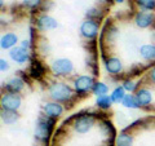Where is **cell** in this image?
<instances>
[{
  "mask_svg": "<svg viewBox=\"0 0 155 146\" xmlns=\"http://www.w3.org/2000/svg\"><path fill=\"white\" fill-rule=\"evenodd\" d=\"M56 124V119L51 118L45 114H41L38 116L36 123H35V131H34V136L35 138L41 144H48L51 136L53 133V128Z\"/></svg>",
  "mask_w": 155,
  "mask_h": 146,
  "instance_id": "1",
  "label": "cell"
},
{
  "mask_svg": "<svg viewBox=\"0 0 155 146\" xmlns=\"http://www.w3.org/2000/svg\"><path fill=\"white\" fill-rule=\"evenodd\" d=\"M48 93H49L52 101L60 102V104H67L74 98L75 89H72L70 85H67L62 81H54L49 85Z\"/></svg>",
  "mask_w": 155,
  "mask_h": 146,
  "instance_id": "2",
  "label": "cell"
},
{
  "mask_svg": "<svg viewBox=\"0 0 155 146\" xmlns=\"http://www.w3.org/2000/svg\"><path fill=\"white\" fill-rule=\"evenodd\" d=\"M96 123V116L94 114H80L76 115L74 119V123H72V127L74 131L79 134H85L92 131V128L94 127Z\"/></svg>",
  "mask_w": 155,
  "mask_h": 146,
  "instance_id": "3",
  "label": "cell"
},
{
  "mask_svg": "<svg viewBox=\"0 0 155 146\" xmlns=\"http://www.w3.org/2000/svg\"><path fill=\"white\" fill-rule=\"evenodd\" d=\"M51 70L57 76H67L74 71V64H72V61L70 58L61 57L52 62Z\"/></svg>",
  "mask_w": 155,
  "mask_h": 146,
  "instance_id": "4",
  "label": "cell"
},
{
  "mask_svg": "<svg viewBox=\"0 0 155 146\" xmlns=\"http://www.w3.org/2000/svg\"><path fill=\"white\" fill-rule=\"evenodd\" d=\"M94 80L91 75H79L74 79V89L78 96H85L88 92H92Z\"/></svg>",
  "mask_w": 155,
  "mask_h": 146,
  "instance_id": "5",
  "label": "cell"
},
{
  "mask_svg": "<svg viewBox=\"0 0 155 146\" xmlns=\"http://www.w3.org/2000/svg\"><path fill=\"white\" fill-rule=\"evenodd\" d=\"M2 110H8V111H17L21 108L22 104V98L18 93H8L5 92L2 96Z\"/></svg>",
  "mask_w": 155,
  "mask_h": 146,
  "instance_id": "6",
  "label": "cell"
},
{
  "mask_svg": "<svg viewBox=\"0 0 155 146\" xmlns=\"http://www.w3.org/2000/svg\"><path fill=\"white\" fill-rule=\"evenodd\" d=\"M98 22L97 21H93V19H84L83 22H81L80 25V35L85 38L87 40H92V39H94L97 36V34H98Z\"/></svg>",
  "mask_w": 155,
  "mask_h": 146,
  "instance_id": "7",
  "label": "cell"
},
{
  "mask_svg": "<svg viewBox=\"0 0 155 146\" xmlns=\"http://www.w3.org/2000/svg\"><path fill=\"white\" fill-rule=\"evenodd\" d=\"M155 22V14L149 12H138L134 16V23L140 28H149Z\"/></svg>",
  "mask_w": 155,
  "mask_h": 146,
  "instance_id": "8",
  "label": "cell"
},
{
  "mask_svg": "<svg viewBox=\"0 0 155 146\" xmlns=\"http://www.w3.org/2000/svg\"><path fill=\"white\" fill-rule=\"evenodd\" d=\"M105 69L110 75H119L123 71V62L118 57H107L105 58Z\"/></svg>",
  "mask_w": 155,
  "mask_h": 146,
  "instance_id": "9",
  "label": "cell"
},
{
  "mask_svg": "<svg viewBox=\"0 0 155 146\" xmlns=\"http://www.w3.org/2000/svg\"><path fill=\"white\" fill-rule=\"evenodd\" d=\"M58 23L53 17L48 16V14H43L36 18V27L40 31H51L57 28Z\"/></svg>",
  "mask_w": 155,
  "mask_h": 146,
  "instance_id": "10",
  "label": "cell"
},
{
  "mask_svg": "<svg viewBox=\"0 0 155 146\" xmlns=\"http://www.w3.org/2000/svg\"><path fill=\"white\" fill-rule=\"evenodd\" d=\"M9 57L13 62H16L18 65H22V64H26L27 61H30V53L28 51L23 49L21 47H14L9 51Z\"/></svg>",
  "mask_w": 155,
  "mask_h": 146,
  "instance_id": "11",
  "label": "cell"
},
{
  "mask_svg": "<svg viewBox=\"0 0 155 146\" xmlns=\"http://www.w3.org/2000/svg\"><path fill=\"white\" fill-rule=\"evenodd\" d=\"M43 111L44 114L51 116V118H54L57 119L58 116H61L64 114V108L60 102H56V101H51V102H45L44 106H43Z\"/></svg>",
  "mask_w": 155,
  "mask_h": 146,
  "instance_id": "12",
  "label": "cell"
},
{
  "mask_svg": "<svg viewBox=\"0 0 155 146\" xmlns=\"http://www.w3.org/2000/svg\"><path fill=\"white\" fill-rule=\"evenodd\" d=\"M4 88L8 93H19L25 88V80L19 76H13L4 84Z\"/></svg>",
  "mask_w": 155,
  "mask_h": 146,
  "instance_id": "13",
  "label": "cell"
},
{
  "mask_svg": "<svg viewBox=\"0 0 155 146\" xmlns=\"http://www.w3.org/2000/svg\"><path fill=\"white\" fill-rule=\"evenodd\" d=\"M134 96H136V100H137L140 108H146V106H149L153 102V93L147 88H138L136 91Z\"/></svg>",
  "mask_w": 155,
  "mask_h": 146,
  "instance_id": "14",
  "label": "cell"
},
{
  "mask_svg": "<svg viewBox=\"0 0 155 146\" xmlns=\"http://www.w3.org/2000/svg\"><path fill=\"white\" fill-rule=\"evenodd\" d=\"M138 53L141 58L146 62H153L155 61V44L153 43H147V44H142L140 47Z\"/></svg>",
  "mask_w": 155,
  "mask_h": 146,
  "instance_id": "15",
  "label": "cell"
},
{
  "mask_svg": "<svg viewBox=\"0 0 155 146\" xmlns=\"http://www.w3.org/2000/svg\"><path fill=\"white\" fill-rule=\"evenodd\" d=\"M18 43V38L16 34L13 32H7L2 35V39H0V47L2 49H5V51H11L12 48L16 47V44Z\"/></svg>",
  "mask_w": 155,
  "mask_h": 146,
  "instance_id": "16",
  "label": "cell"
},
{
  "mask_svg": "<svg viewBox=\"0 0 155 146\" xmlns=\"http://www.w3.org/2000/svg\"><path fill=\"white\" fill-rule=\"evenodd\" d=\"M28 75L32 79H40L45 75V67L41 65V62L39 60H32L30 69H28Z\"/></svg>",
  "mask_w": 155,
  "mask_h": 146,
  "instance_id": "17",
  "label": "cell"
},
{
  "mask_svg": "<svg viewBox=\"0 0 155 146\" xmlns=\"http://www.w3.org/2000/svg\"><path fill=\"white\" fill-rule=\"evenodd\" d=\"M119 35V28L116 27L113 23H107L104 30V38L106 39V41L113 44V43L116 40V38Z\"/></svg>",
  "mask_w": 155,
  "mask_h": 146,
  "instance_id": "18",
  "label": "cell"
},
{
  "mask_svg": "<svg viewBox=\"0 0 155 146\" xmlns=\"http://www.w3.org/2000/svg\"><path fill=\"white\" fill-rule=\"evenodd\" d=\"M2 121L5 125H12L14 123H17L19 119V115L17 114V111H8V110H2Z\"/></svg>",
  "mask_w": 155,
  "mask_h": 146,
  "instance_id": "19",
  "label": "cell"
},
{
  "mask_svg": "<svg viewBox=\"0 0 155 146\" xmlns=\"http://www.w3.org/2000/svg\"><path fill=\"white\" fill-rule=\"evenodd\" d=\"M116 146H133V136H130L127 132H122L116 136L115 138Z\"/></svg>",
  "mask_w": 155,
  "mask_h": 146,
  "instance_id": "20",
  "label": "cell"
},
{
  "mask_svg": "<svg viewBox=\"0 0 155 146\" xmlns=\"http://www.w3.org/2000/svg\"><path fill=\"white\" fill-rule=\"evenodd\" d=\"M125 95H127V92H125V89L123 88V87H116V88L111 92V100H113V104H122Z\"/></svg>",
  "mask_w": 155,
  "mask_h": 146,
  "instance_id": "21",
  "label": "cell"
},
{
  "mask_svg": "<svg viewBox=\"0 0 155 146\" xmlns=\"http://www.w3.org/2000/svg\"><path fill=\"white\" fill-rule=\"evenodd\" d=\"M96 105H97V108L101 110H107L111 108V105H113V100H111V97L107 95L100 96V97H97V100H96Z\"/></svg>",
  "mask_w": 155,
  "mask_h": 146,
  "instance_id": "22",
  "label": "cell"
},
{
  "mask_svg": "<svg viewBox=\"0 0 155 146\" xmlns=\"http://www.w3.org/2000/svg\"><path fill=\"white\" fill-rule=\"evenodd\" d=\"M100 129L105 137H110V136H115V128L109 120H104L100 123Z\"/></svg>",
  "mask_w": 155,
  "mask_h": 146,
  "instance_id": "23",
  "label": "cell"
},
{
  "mask_svg": "<svg viewBox=\"0 0 155 146\" xmlns=\"http://www.w3.org/2000/svg\"><path fill=\"white\" fill-rule=\"evenodd\" d=\"M109 92V87L105 84L102 81H96L93 88H92V93H93L96 97H100V96H105L106 93Z\"/></svg>",
  "mask_w": 155,
  "mask_h": 146,
  "instance_id": "24",
  "label": "cell"
},
{
  "mask_svg": "<svg viewBox=\"0 0 155 146\" xmlns=\"http://www.w3.org/2000/svg\"><path fill=\"white\" fill-rule=\"evenodd\" d=\"M85 16H87V18H88V19H93V21L98 22V21H101V19H102L104 12L101 11L100 8L93 7V8H91V9H88V11H87Z\"/></svg>",
  "mask_w": 155,
  "mask_h": 146,
  "instance_id": "25",
  "label": "cell"
},
{
  "mask_svg": "<svg viewBox=\"0 0 155 146\" xmlns=\"http://www.w3.org/2000/svg\"><path fill=\"white\" fill-rule=\"evenodd\" d=\"M122 105L124 106V108H127V109H138L140 106H138V102L137 100H136V96L134 95H125L124 97V100L122 102Z\"/></svg>",
  "mask_w": 155,
  "mask_h": 146,
  "instance_id": "26",
  "label": "cell"
},
{
  "mask_svg": "<svg viewBox=\"0 0 155 146\" xmlns=\"http://www.w3.org/2000/svg\"><path fill=\"white\" fill-rule=\"evenodd\" d=\"M136 4L142 11H154L155 9V0H136Z\"/></svg>",
  "mask_w": 155,
  "mask_h": 146,
  "instance_id": "27",
  "label": "cell"
},
{
  "mask_svg": "<svg viewBox=\"0 0 155 146\" xmlns=\"http://www.w3.org/2000/svg\"><path fill=\"white\" fill-rule=\"evenodd\" d=\"M122 87L125 89V92H128V93H132V92H136V91L138 89V83L133 81L132 79H125V80H123Z\"/></svg>",
  "mask_w": 155,
  "mask_h": 146,
  "instance_id": "28",
  "label": "cell"
},
{
  "mask_svg": "<svg viewBox=\"0 0 155 146\" xmlns=\"http://www.w3.org/2000/svg\"><path fill=\"white\" fill-rule=\"evenodd\" d=\"M43 0H23V5L30 8V9H35L41 5Z\"/></svg>",
  "mask_w": 155,
  "mask_h": 146,
  "instance_id": "29",
  "label": "cell"
},
{
  "mask_svg": "<svg viewBox=\"0 0 155 146\" xmlns=\"http://www.w3.org/2000/svg\"><path fill=\"white\" fill-rule=\"evenodd\" d=\"M9 70V64H8V61L7 60H4V58H2L0 60V71L2 72H5Z\"/></svg>",
  "mask_w": 155,
  "mask_h": 146,
  "instance_id": "30",
  "label": "cell"
},
{
  "mask_svg": "<svg viewBox=\"0 0 155 146\" xmlns=\"http://www.w3.org/2000/svg\"><path fill=\"white\" fill-rule=\"evenodd\" d=\"M19 47L23 48V49H26V51H30V48H31V40H28V39H23V40L19 43Z\"/></svg>",
  "mask_w": 155,
  "mask_h": 146,
  "instance_id": "31",
  "label": "cell"
},
{
  "mask_svg": "<svg viewBox=\"0 0 155 146\" xmlns=\"http://www.w3.org/2000/svg\"><path fill=\"white\" fill-rule=\"evenodd\" d=\"M141 71H142L141 65H134L132 69H130V74H132V75H138Z\"/></svg>",
  "mask_w": 155,
  "mask_h": 146,
  "instance_id": "32",
  "label": "cell"
},
{
  "mask_svg": "<svg viewBox=\"0 0 155 146\" xmlns=\"http://www.w3.org/2000/svg\"><path fill=\"white\" fill-rule=\"evenodd\" d=\"M147 75H149V79L155 84V66L153 67V69H150V71H149Z\"/></svg>",
  "mask_w": 155,
  "mask_h": 146,
  "instance_id": "33",
  "label": "cell"
},
{
  "mask_svg": "<svg viewBox=\"0 0 155 146\" xmlns=\"http://www.w3.org/2000/svg\"><path fill=\"white\" fill-rule=\"evenodd\" d=\"M150 38H151V40H153V44H155V28L151 31V34H150Z\"/></svg>",
  "mask_w": 155,
  "mask_h": 146,
  "instance_id": "34",
  "label": "cell"
},
{
  "mask_svg": "<svg viewBox=\"0 0 155 146\" xmlns=\"http://www.w3.org/2000/svg\"><path fill=\"white\" fill-rule=\"evenodd\" d=\"M101 3H105V4H110V3H113V0H101Z\"/></svg>",
  "mask_w": 155,
  "mask_h": 146,
  "instance_id": "35",
  "label": "cell"
},
{
  "mask_svg": "<svg viewBox=\"0 0 155 146\" xmlns=\"http://www.w3.org/2000/svg\"><path fill=\"white\" fill-rule=\"evenodd\" d=\"M115 2H116V3H119V4H122V3L125 2V0H115Z\"/></svg>",
  "mask_w": 155,
  "mask_h": 146,
  "instance_id": "36",
  "label": "cell"
},
{
  "mask_svg": "<svg viewBox=\"0 0 155 146\" xmlns=\"http://www.w3.org/2000/svg\"><path fill=\"white\" fill-rule=\"evenodd\" d=\"M3 4H4V0H0V5L3 7Z\"/></svg>",
  "mask_w": 155,
  "mask_h": 146,
  "instance_id": "37",
  "label": "cell"
},
{
  "mask_svg": "<svg viewBox=\"0 0 155 146\" xmlns=\"http://www.w3.org/2000/svg\"><path fill=\"white\" fill-rule=\"evenodd\" d=\"M100 146H105V145H100Z\"/></svg>",
  "mask_w": 155,
  "mask_h": 146,
  "instance_id": "38",
  "label": "cell"
}]
</instances>
